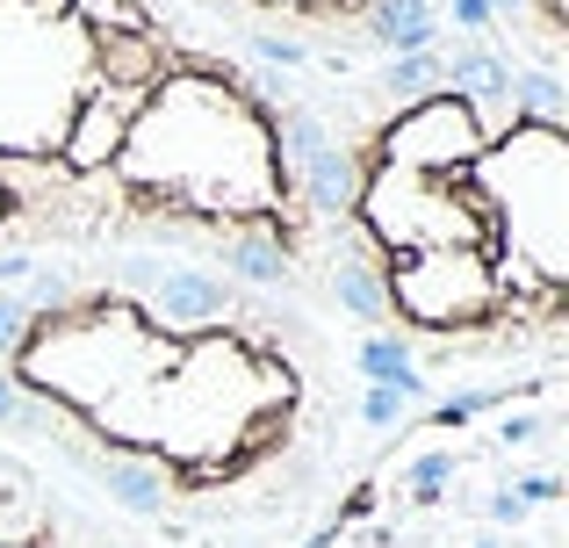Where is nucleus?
Returning <instances> with one entry per match:
<instances>
[{"instance_id":"2","label":"nucleus","mask_w":569,"mask_h":548,"mask_svg":"<svg viewBox=\"0 0 569 548\" xmlns=\"http://www.w3.org/2000/svg\"><path fill=\"white\" fill-rule=\"evenodd\" d=\"M22 281V325L0 347L8 426L51 434L87 477L144 469L167 498H209L303 455L318 361L289 310L159 253H123L101 281Z\"/></svg>"},{"instance_id":"8","label":"nucleus","mask_w":569,"mask_h":548,"mask_svg":"<svg viewBox=\"0 0 569 548\" xmlns=\"http://www.w3.org/2000/svg\"><path fill=\"white\" fill-rule=\"evenodd\" d=\"M101 548H130V541H101Z\"/></svg>"},{"instance_id":"5","label":"nucleus","mask_w":569,"mask_h":548,"mask_svg":"<svg viewBox=\"0 0 569 548\" xmlns=\"http://www.w3.org/2000/svg\"><path fill=\"white\" fill-rule=\"evenodd\" d=\"M505 14H512L519 29H527L533 58H541V72L562 58V37H569V0H498Z\"/></svg>"},{"instance_id":"9","label":"nucleus","mask_w":569,"mask_h":548,"mask_svg":"<svg viewBox=\"0 0 569 548\" xmlns=\"http://www.w3.org/2000/svg\"><path fill=\"white\" fill-rule=\"evenodd\" d=\"M476 548H498V541H476Z\"/></svg>"},{"instance_id":"3","label":"nucleus","mask_w":569,"mask_h":548,"mask_svg":"<svg viewBox=\"0 0 569 548\" xmlns=\"http://www.w3.org/2000/svg\"><path fill=\"white\" fill-rule=\"evenodd\" d=\"M339 152V239L418 347H533L562 332L569 130L556 72L461 51L447 80L403 87Z\"/></svg>"},{"instance_id":"7","label":"nucleus","mask_w":569,"mask_h":548,"mask_svg":"<svg viewBox=\"0 0 569 548\" xmlns=\"http://www.w3.org/2000/svg\"><path fill=\"white\" fill-rule=\"evenodd\" d=\"M368 426H389V419H397V390H368Z\"/></svg>"},{"instance_id":"6","label":"nucleus","mask_w":569,"mask_h":548,"mask_svg":"<svg viewBox=\"0 0 569 548\" xmlns=\"http://www.w3.org/2000/svg\"><path fill=\"white\" fill-rule=\"evenodd\" d=\"M447 477H455V455H426V462H418V469H411V484H418V491H426V498H432V491H440V484H447Z\"/></svg>"},{"instance_id":"4","label":"nucleus","mask_w":569,"mask_h":548,"mask_svg":"<svg viewBox=\"0 0 569 548\" xmlns=\"http://www.w3.org/2000/svg\"><path fill=\"white\" fill-rule=\"evenodd\" d=\"M202 29H238L267 58L296 66L303 51H339V43H397L426 51L432 43V8L426 0H173Z\"/></svg>"},{"instance_id":"1","label":"nucleus","mask_w":569,"mask_h":548,"mask_svg":"<svg viewBox=\"0 0 569 548\" xmlns=\"http://www.w3.org/2000/svg\"><path fill=\"white\" fill-rule=\"evenodd\" d=\"M325 123L173 0H0V239H318Z\"/></svg>"}]
</instances>
